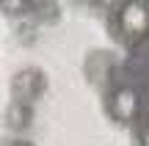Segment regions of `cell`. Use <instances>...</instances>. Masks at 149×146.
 <instances>
[{
  "instance_id": "obj_1",
  "label": "cell",
  "mask_w": 149,
  "mask_h": 146,
  "mask_svg": "<svg viewBox=\"0 0 149 146\" xmlns=\"http://www.w3.org/2000/svg\"><path fill=\"white\" fill-rule=\"evenodd\" d=\"M113 36L127 47L149 42V0H119L113 8Z\"/></svg>"
},
{
  "instance_id": "obj_2",
  "label": "cell",
  "mask_w": 149,
  "mask_h": 146,
  "mask_svg": "<svg viewBox=\"0 0 149 146\" xmlns=\"http://www.w3.org/2000/svg\"><path fill=\"white\" fill-rule=\"evenodd\" d=\"M146 105H144V94L138 91V86L133 83H116L108 88L105 94V113L111 116L116 124H124L133 130L141 119L146 116Z\"/></svg>"
},
{
  "instance_id": "obj_3",
  "label": "cell",
  "mask_w": 149,
  "mask_h": 146,
  "mask_svg": "<svg viewBox=\"0 0 149 146\" xmlns=\"http://www.w3.org/2000/svg\"><path fill=\"white\" fill-rule=\"evenodd\" d=\"M44 91H47V75L36 66L17 72L14 80H11V97L19 99V102H36Z\"/></svg>"
},
{
  "instance_id": "obj_4",
  "label": "cell",
  "mask_w": 149,
  "mask_h": 146,
  "mask_svg": "<svg viewBox=\"0 0 149 146\" xmlns=\"http://www.w3.org/2000/svg\"><path fill=\"white\" fill-rule=\"evenodd\" d=\"M31 121H33L31 102H19V99H14V102L6 108V127H8V130H25Z\"/></svg>"
},
{
  "instance_id": "obj_5",
  "label": "cell",
  "mask_w": 149,
  "mask_h": 146,
  "mask_svg": "<svg viewBox=\"0 0 149 146\" xmlns=\"http://www.w3.org/2000/svg\"><path fill=\"white\" fill-rule=\"evenodd\" d=\"M133 146H149V116L133 127Z\"/></svg>"
},
{
  "instance_id": "obj_6",
  "label": "cell",
  "mask_w": 149,
  "mask_h": 146,
  "mask_svg": "<svg viewBox=\"0 0 149 146\" xmlns=\"http://www.w3.org/2000/svg\"><path fill=\"white\" fill-rule=\"evenodd\" d=\"M39 0H3V11L6 14H25L36 6Z\"/></svg>"
},
{
  "instance_id": "obj_7",
  "label": "cell",
  "mask_w": 149,
  "mask_h": 146,
  "mask_svg": "<svg viewBox=\"0 0 149 146\" xmlns=\"http://www.w3.org/2000/svg\"><path fill=\"white\" fill-rule=\"evenodd\" d=\"M6 146H36V143H31V141H22V138H17V141H8Z\"/></svg>"
}]
</instances>
